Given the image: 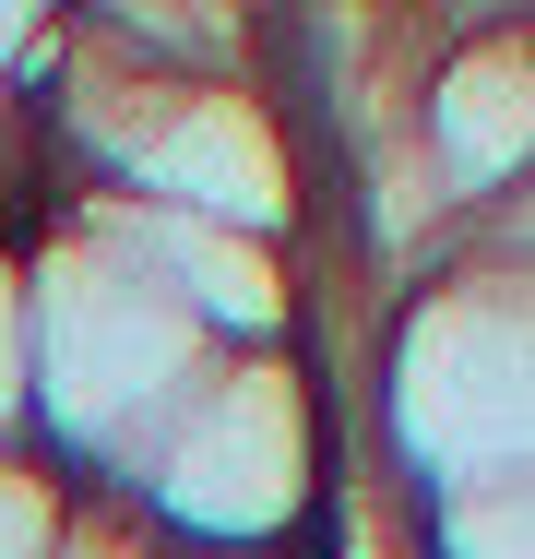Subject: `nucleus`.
Wrapping results in <instances>:
<instances>
[{"mask_svg":"<svg viewBox=\"0 0 535 559\" xmlns=\"http://www.w3.org/2000/svg\"><path fill=\"white\" fill-rule=\"evenodd\" d=\"M417 559H535V464L524 476H476V488H440L405 512Z\"/></svg>","mask_w":535,"mask_h":559,"instance_id":"20e7f679","label":"nucleus"},{"mask_svg":"<svg viewBox=\"0 0 535 559\" xmlns=\"http://www.w3.org/2000/svg\"><path fill=\"white\" fill-rule=\"evenodd\" d=\"M440 262H476V274H512V286H535V167L512 179V191H488L476 215L452 226V250Z\"/></svg>","mask_w":535,"mask_h":559,"instance_id":"423d86ee","label":"nucleus"},{"mask_svg":"<svg viewBox=\"0 0 535 559\" xmlns=\"http://www.w3.org/2000/svg\"><path fill=\"white\" fill-rule=\"evenodd\" d=\"M321 441L333 417L298 345H214L84 488L131 500L167 548H298L321 524Z\"/></svg>","mask_w":535,"mask_h":559,"instance_id":"f257e3e1","label":"nucleus"},{"mask_svg":"<svg viewBox=\"0 0 535 559\" xmlns=\"http://www.w3.org/2000/svg\"><path fill=\"white\" fill-rule=\"evenodd\" d=\"M48 559H167V536H155L131 500H107V488H72V512H60Z\"/></svg>","mask_w":535,"mask_h":559,"instance_id":"0eeeda50","label":"nucleus"},{"mask_svg":"<svg viewBox=\"0 0 535 559\" xmlns=\"http://www.w3.org/2000/svg\"><path fill=\"white\" fill-rule=\"evenodd\" d=\"M72 488H84V476H60L36 441H0V559H48Z\"/></svg>","mask_w":535,"mask_h":559,"instance_id":"39448f33","label":"nucleus"},{"mask_svg":"<svg viewBox=\"0 0 535 559\" xmlns=\"http://www.w3.org/2000/svg\"><path fill=\"white\" fill-rule=\"evenodd\" d=\"M381 441H393L417 500L476 488V476H524L535 464V286L476 274V262L428 274L381 345Z\"/></svg>","mask_w":535,"mask_h":559,"instance_id":"7ed1b4c3","label":"nucleus"},{"mask_svg":"<svg viewBox=\"0 0 535 559\" xmlns=\"http://www.w3.org/2000/svg\"><path fill=\"white\" fill-rule=\"evenodd\" d=\"M24 345H36V429L60 476H107V452L214 357L203 322L84 215H60L48 250H24Z\"/></svg>","mask_w":535,"mask_h":559,"instance_id":"f03ea898","label":"nucleus"},{"mask_svg":"<svg viewBox=\"0 0 535 559\" xmlns=\"http://www.w3.org/2000/svg\"><path fill=\"white\" fill-rule=\"evenodd\" d=\"M36 429V345H24V262L0 250V441Z\"/></svg>","mask_w":535,"mask_h":559,"instance_id":"6e6552de","label":"nucleus"}]
</instances>
